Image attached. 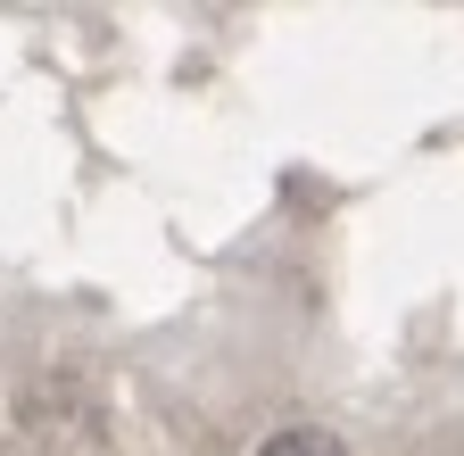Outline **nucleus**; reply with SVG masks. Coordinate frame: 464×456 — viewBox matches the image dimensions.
<instances>
[{
  "label": "nucleus",
  "mask_w": 464,
  "mask_h": 456,
  "mask_svg": "<svg viewBox=\"0 0 464 456\" xmlns=\"http://www.w3.org/2000/svg\"><path fill=\"white\" fill-rule=\"evenodd\" d=\"M257 456H348V448H340L332 432H315V423H290V432H274Z\"/></svg>",
  "instance_id": "nucleus-1"
}]
</instances>
